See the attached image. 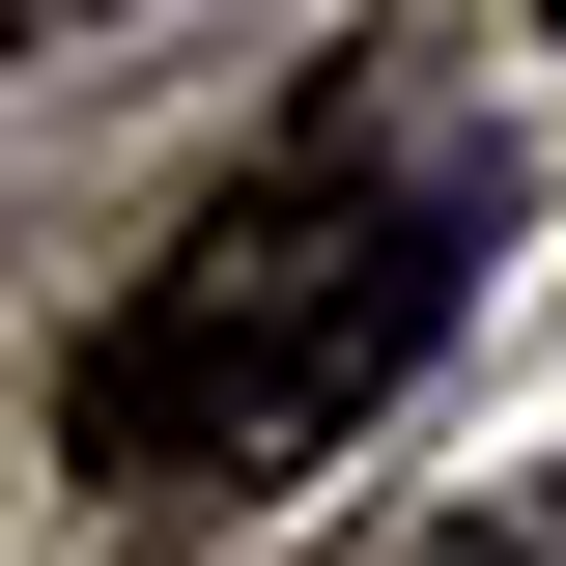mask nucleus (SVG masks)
<instances>
[{"mask_svg":"<svg viewBox=\"0 0 566 566\" xmlns=\"http://www.w3.org/2000/svg\"><path fill=\"white\" fill-rule=\"evenodd\" d=\"M453 255H482V227H453V170H397V142H283V170H227V199L142 255V312L57 368V482H114V510L312 482V453L453 340Z\"/></svg>","mask_w":566,"mask_h":566,"instance_id":"nucleus-1","label":"nucleus"},{"mask_svg":"<svg viewBox=\"0 0 566 566\" xmlns=\"http://www.w3.org/2000/svg\"><path fill=\"white\" fill-rule=\"evenodd\" d=\"M397 566H538V538H510V510H453V538H397Z\"/></svg>","mask_w":566,"mask_h":566,"instance_id":"nucleus-2","label":"nucleus"},{"mask_svg":"<svg viewBox=\"0 0 566 566\" xmlns=\"http://www.w3.org/2000/svg\"><path fill=\"white\" fill-rule=\"evenodd\" d=\"M0 29H57V0H0Z\"/></svg>","mask_w":566,"mask_h":566,"instance_id":"nucleus-3","label":"nucleus"},{"mask_svg":"<svg viewBox=\"0 0 566 566\" xmlns=\"http://www.w3.org/2000/svg\"><path fill=\"white\" fill-rule=\"evenodd\" d=\"M538 29H566V0H538Z\"/></svg>","mask_w":566,"mask_h":566,"instance_id":"nucleus-4","label":"nucleus"}]
</instances>
